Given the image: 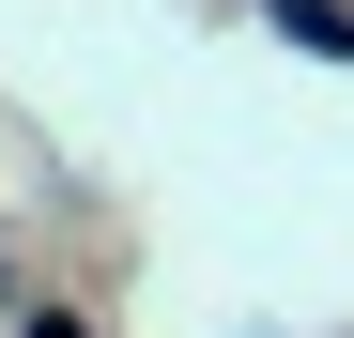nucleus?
<instances>
[{
    "instance_id": "obj_1",
    "label": "nucleus",
    "mask_w": 354,
    "mask_h": 338,
    "mask_svg": "<svg viewBox=\"0 0 354 338\" xmlns=\"http://www.w3.org/2000/svg\"><path fill=\"white\" fill-rule=\"evenodd\" d=\"M31 338H93V323H77V308H62V323H31Z\"/></svg>"
}]
</instances>
